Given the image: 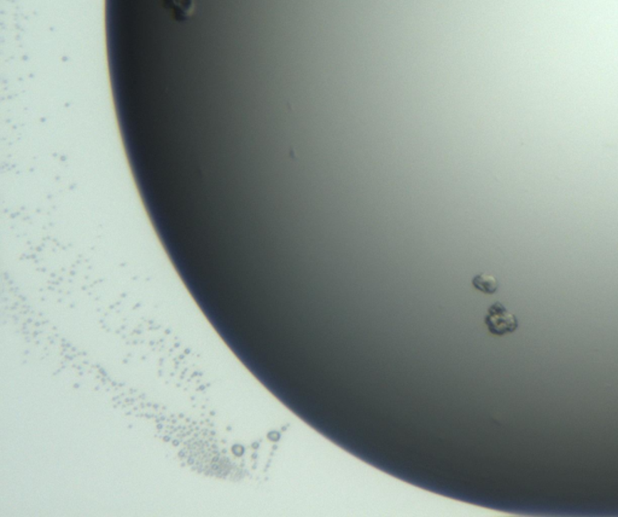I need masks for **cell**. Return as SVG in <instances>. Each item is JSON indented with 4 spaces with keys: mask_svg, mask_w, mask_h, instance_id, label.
Returning <instances> with one entry per match:
<instances>
[{
    "mask_svg": "<svg viewBox=\"0 0 618 517\" xmlns=\"http://www.w3.org/2000/svg\"><path fill=\"white\" fill-rule=\"evenodd\" d=\"M485 324L490 333L495 336H504L518 329V319L510 312L501 302H494L485 314Z\"/></svg>",
    "mask_w": 618,
    "mask_h": 517,
    "instance_id": "6da1fadb",
    "label": "cell"
},
{
    "mask_svg": "<svg viewBox=\"0 0 618 517\" xmlns=\"http://www.w3.org/2000/svg\"><path fill=\"white\" fill-rule=\"evenodd\" d=\"M472 286L475 289L487 295L495 294L499 289L497 279L492 274L485 273V272L475 276L472 278Z\"/></svg>",
    "mask_w": 618,
    "mask_h": 517,
    "instance_id": "7a4b0ae2",
    "label": "cell"
}]
</instances>
